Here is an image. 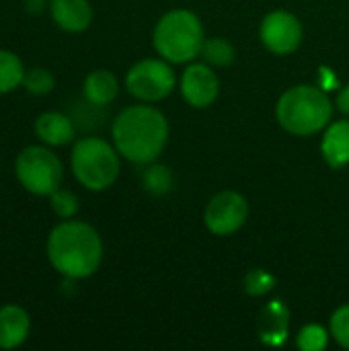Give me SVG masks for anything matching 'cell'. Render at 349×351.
Listing matches in <instances>:
<instances>
[{
  "label": "cell",
  "instance_id": "cell-1",
  "mask_svg": "<svg viewBox=\"0 0 349 351\" xmlns=\"http://www.w3.org/2000/svg\"><path fill=\"white\" fill-rule=\"evenodd\" d=\"M45 253L60 276L66 280H84L91 278L103 261V241L91 224L64 220L51 228Z\"/></svg>",
  "mask_w": 349,
  "mask_h": 351
},
{
  "label": "cell",
  "instance_id": "cell-2",
  "mask_svg": "<svg viewBox=\"0 0 349 351\" xmlns=\"http://www.w3.org/2000/svg\"><path fill=\"white\" fill-rule=\"evenodd\" d=\"M113 146L136 165L154 162L169 140V123L163 111L152 105H132L123 109L111 125Z\"/></svg>",
  "mask_w": 349,
  "mask_h": 351
},
{
  "label": "cell",
  "instance_id": "cell-3",
  "mask_svg": "<svg viewBox=\"0 0 349 351\" xmlns=\"http://www.w3.org/2000/svg\"><path fill=\"white\" fill-rule=\"evenodd\" d=\"M276 117L288 134L313 136L331 123L333 105L321 88L313 84H298L280 97Z\"/></svg>",
  "mask_w": 349,
  "mask_h": 351
},
{
  "label": "cell",
  "instance_id": "cell-4",
  "mask_svg": "<svg viewBox=\"0 0 349 351\" xmlns=\"http://www.w3.org/2000/svg\"><path fill=\"white\" fill-rule=\"evenodd\" d=\"M204 27L195 12L175 8L163 14L154 27V49L171 64H185L202 53Z\"/></svg>",
  "mask_w": 349,
  "mask_h": 351
},
{
  "label": "cell",
  "instance_id": "cell-5",
  "mask_svg": "<svg viewBox=\"0 0 349 351\" xmlns=\"http://www.w3.org/2000/svg\"><path fill=\"white\" fill-rule=\"evenodd\" d=\"M119 152L103 138H80L70 154V167L76 181L88 191H105L119 177Z\"/></svg>",
  "mask_w": 349,
  "mask_h": 351
},
{
  "label": "cell",
  "instance_id": "cell-6",
  "mask_svg": "<svg viewBox=\"0 0 349 351\" xmlns=\"http://www.w3.org/2000/svg\"><path fill=\"white\" fill-rule=\"evenodd\" d=\"M14 175L31 195H51L64 179V165L47 146H27L16 154Z\"/></svg>",
  "mask_w": 349,
  "mask_h": 351
},
{
  "label": "cell",
  "instance_id": "cell-7",
  "mask_svg": "<svg viewBox=\"0 0 349 351\" xmlns=\"http://www.w3.org/2000/svg\"><path fill=\"white\" fill-rule=\"evenodd\" d=\"M175 72L167 64V60H142L134 64L128 70L125 76V88L132 97L146 101V103H156L169 97L175 88Z\"/></svg>",
  "mask_w": 349,
  "mask_h": 351
},
{
  "label": "cell",
  "instance_id": "cell-8",
  "mask_svg": "<svg viewBox=\"0 0 349 351\" xmlns=\"http://www.w3.org/2000/svg\"><path fill=\"white\" fill-rule=\"evenodd\" d=\"M249 218V204L237 191H220L206 206L204 222L216 237H228L237 232Z\"/></svg>",
  "mask_w": 349,
  "mask_h": 351
},
{
  "label": "cell",
  "instance_id": "cell-9",
  "mask_svg": "<svg viewBox=\"0 0 349 351\" xmlns=\"http://www.w3.org/2000/svg\"><path fill=\"white\" fill-rule=\"evenodd\" d=\"M259 37L272 53L288 56L302 43V23L288 10H274L263 16Z\"/></svg>",
  "mask_w": 349,
  "mask_h": 351
},
{
  "label": "cell",
  "instance_id": "cell-10",
  "mask_svg": "<svg viewBox=\"0 0 349 351\" xmlns=\"http://www.w3.org/2000/svg\"><path fill=\"white\" fill-rule=\"evenodd\" d=\"M218 93H220V80L210 64L197 62L185 68L181 76V95L191 107L195 109L210 107L216 101Z\"/></svg>",
  "mask_w": 349,
  "mask_h": 351
},
{
  "label": "cell",
  "instance_id": "cell-11",
  "mask_svg": "<svg viewBox=\"0 0 349 351\" xmlns=\"http://www.w3.org/2000/svg\"><path fill=\"white\" fill-rule=\"evenodd\" d=\"M31 333V317L19 304L0 306V350L21 348Z\"/></svg>",
  "mask_w": 349,
  "mask_h": 351
},
{
  "label": "cell",
  "instance_id": "cell-12",
  "mask_svg": "<svg viewBox=\"0 0 349 351\" xmlns=\"http://www.w3.org/2000/svg\"><path fill=\"white\" fill-rule=\"evenodd\" d=\"M49 12L53 23L68 31H86L93 23V6L88 0H49Z\"/></svg>",
  "mask_w": 349,
  "mask_h": 351
},
{
  "label": "cell",
  "instance_id": "cell-13",
  "mask_svg": "<svg viewBox=\"0 0 349 351\" xmlns=\"http://www.w3.org/2000/svg\"><path fill=\"white\" fill-rule=\"evenodd\" d=\"M35 136L45 146H66L74 140V121L60 111H45L35 119Z\"/></svg>",
  "mask_w": 349,
  "mask_h": 351
},
{
  "label": "cell",
  "instance_id": "cell-14",
  "mask_svg": "<svg viewBox=\"0 0 349 351\" xmlns=\"http://www.w3.org/2000/svg\"><path fill=\"white\" fill-rule=\"evenodd\" d=\"M321 152L331 169H344L349 165V119L327 125L321 142Z\"/></svg>",
  "mask_w": 349,
  "mask_h": 351
},
{
  "label": "cell",
  "instance_id": "cell-15",
  "mask_svg": "<svg viewBox=\"0 0 349 351\" xmlns=\"http://www.w3.org/2000/svg\"><path fill=\"white\" fill-rule=\"evenodd\" d=\"M82 90H84V99L88 101V105L105 107L115 101V97L119 93V82L113 72L99 68V70H93L84 78Z\"/></svg>",
  "mask_w": 349,
  "mask_h": 351
},
{
  "label": "cell",
  "instance_id": "cell-16",
  "mask_svg": "<svg viewBox=\"0 0 349 351\" xmlns=\"http://www.w3.org/2000/svg\"><path fill=\"white\" fill-rule=\"evenodd\" d=\"M25 66L14 51L0 49V95L12 93L14 88L23 86Z\"/></svg>",
  "mask_w": 349,
  "mask_h": 351
},
{
  "label": "cell",
  "instance_id": "cell-17",
  "mask_svg": "<svg viewBox=\"0 0 349 351\" xmlns=\"http://www.w3.org/2000/svg\"><path fill=\"white\" fill-rule=\"evenodd\" d=\"M140 179H142V187L152 195H165L175 187V177H173L171 169L165 165L148 162V167L142 171Z\"/></svg>",
  "mask_w": 349,
  "mask_h": 351
},
{
  "label": "cell",
  "instance_id": "cell-18",
  "mask_svg": "<svg viewBox=\"0 0 349 351\" xmlns=\"http://www.w3.org/2000/svg\"><path fill=\"white\" fill-rule=\"evenodd\" d=\"M200 56L212 68H226V66H230L234 62L237 51H234L232 43L226 41L224 37H212V39H206L204 41Z\"/></svg>",
  "mask_w": 349,
  "mask_h": 351
},
{
  "label": "cell",
  "instance_id": "cell-19",
  "mask_svg": "<svg viewBox=\"0 0 349 351\" xmlns=\"http://www.w3.org/2000/svg\"><path fill=\"white\" fill-rule=\"evenodd\" d=\"M263 321H265V329H261V339L263 341H272V337H276V341H284L286 337V329H288V313L286 306L280 300H274L265 311H263Z\"/></svg>",
  "mask_w": 349,
  "mask_h": 351
},
{
  "label": "cell",
  "instance_id": "cell-20",
  "mask_svg": "<svg viewBox=\"0 0 349 351\" xmlns=\"http://www.w3.org/2000/svg\"><path fill=\"white\" fill-rule=\"evenodd\" d=\"M53 76L49 70L45 68H31L25 72V78H23V86L27 88V93L31 95H37V97H43V95H49L53 90Z\"/></svg>",
  "mask_w": 349,
  "mask_h": 351
},
{
  "label": "cell",
  "instance_id": "cell-21",
  "mask_svg": "<svg viewBox=\"0 0 349 351\" xmlns=\"http://www.w3.org/2000/svg\"><path fill=\"white\" fill-rule=\"evenodd\" d=\"M329 333L321 325H306L296 337V346L302 351H321L327 348Z\"/></svg>",
  "mask_w": 349,
  "mask_h": 351
},
{
  "label": "cell",
  "instance_id": "cell-22",
  "mask_svg": "<svg viewBox=\"0 0 349 351\" xmlns=\"http://www.w3.org/2000/svg\"><path fill=\"white\" fill-rule=\"evenodd\" d=\"M49 206L53 210V214L62 220H70L76 212H78V197L68 191V189H56L49 195Z\"/></svg>",
  "mask_w": 349,
  "mask_h": 351
},
{
  "label": "cell",
  "instance_id": "cell-23",
  "mask_svg": "<svg viewBox=\"0 0 349 351\" xmlns=\"http://www.w3.org/2000/svg\"><path fill=\"white\" fill-rule=\"evenodd\" d=\"M274 286H276V278L265 269H253L245 278V292L251 296H263V294L272 292Z\"/></svg>",
  "mask_w": 349,
  "mask_h": 351
},
{
  "label": "cell",
  "instance_id": "cell-24",
  "mask_svg": "<svg viewBox=\"0 0 349 351\" xmlns=\"http://www.w3.org/2000/svg\"><path fill=\"white\" fill-rule=\"evenodd\" d=\"M331 337L341 346L349 350V304L339 306L333 315H331Z\"/></svg>",
  "mask_w": 349,
  "mask_h": 351
},
{
  "label": "cell",
  "instance_id": "cell-25",
  "mask_svg": "<svg viewBox=\"0 0 349 351\" xmlns=\"http://www.w3.org/2000/svg\"><path fill=\"white\" fill-rule=\"evenodd\" d=\"M337 107H339L341 113H346L349 117V84L339 90V95H337Z\"/></svg>",
  "mask_w": 349,
  "mask_h": 351
},
{
  "label": "cell",
  "instance_id": "cell-26",
  "mask_svg": "<svg viewBox=\"0 0 349 351\" xmlns=\"http://www.w3.org/2000/svg\"><path fill=\"white\" fill-rule=\"evenodd\" d=\"M25 8L29 12H41L43 10V0H25Z\"/></svg>",
  "mask_w": 349,
  "mask_h": 351
}]
</instances>
